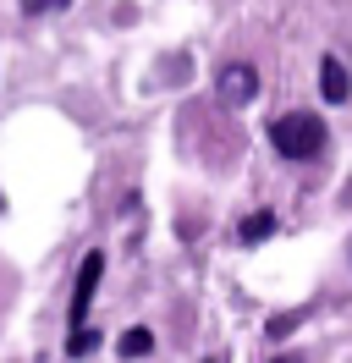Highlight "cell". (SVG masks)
Listing matches in <instances>:
<instances>
[{
  "instance_id": "1",
  "label": "cell",
  "mask_w": 352,
  "mask_h": 363,
  "mask_svg": "<svg viewBox=\"0 0 352 363\" xmlns=\"http://www.w3.org/2000/svg\"><path fill=\"white\" fill-rule=\"evenodd\" d=\"M270 143L286 160H314V155H325V121L308 111H286L270 121Z\"/></svg>"
},
{
  "instance_id": "2",
  "label": "cell",
  "mask_w": 352,
  "mask_h": 363,
  "mask_svg": "<svg viewBox=\"0 0 352 363\" xmlns=\"http://www.w3.org/2000/svg\"><path fill=\"white\" fill-rule=\"evenodd\" d=\"M99 275H105V253L94 248V253H83V264H77V281H72V308H66V325H72V336H77V330H88V303H94V292H99Z\"/></svg>"
},
{
  "instance_id": "3",
  "label": "cell",
  "mask_w": 352,
  "mask_h": 363,
  "mask_svg": "<svg viewBox=\"0 0 352 363\" xmlns=\"http://www.w3.org/2000/svg\"><path fill=\"white\" fill-rule=\"evenodd\" d=\"M253 94H259V72L248 67V61H231V67H220V105H253Z\"/></svg>"
},
{
  "instance_id": "4",
  "label": "cell",
  "mask_w": 352,
  "mask_h": 363,
  "mask_svg": "<svg viewBox=\"0 0 352 363\" xmlns=\"http://www.w3.org/2000/svg\"><path fill=\"white\" fill-rule=\"evenodd\" d=\"M319 94H325V105H347L352 99V77H347V67H341L336 55L319 61Z\"/></svg>"
},
{
  "instance_id": "5",
  "label": "cell",
  "mask_w": 352,
  "mask_h": 363,
  "mask_svg": "<svg viewBox=\"0 0 352 363\" xmlns=\"http://www.w3.org/2000/svg\"><path fill=\"white\" fill-rule=\"evenodd\" d=\"M275 226H281V215H275V209H259V215H248L237 226V237L242 242H264V237H275Z\"/></svg>"
},
{
  "instance_id": "6",
  "label": "cell",
  "mask_w": 352,
  "mask_h": 363,
  "mask_svg": "<svg viewBox=\"0 0 352 363\" xmlns=\"http://www.w3.org/2000/svg\"><path fill=\"white\" fill-rule=\"evenodd\" d=\"M149 352H154V330L149 325H132L121 336V358H149Z\"/></svg>"
},
{
  "instance_id": "7",
  "label": "cell",
  "mask_w": 352,
  "mask_h": 363,
  "mask_svg": "<svg viewBox=\"0 0 352 363\" xmlns=\"http://www.w3.org/2000/svg\"><path fill=\"white\" fill-rule=\"evenodd\" d=\"M17 6L28 11V17H39V11H66L72 0H17Z\"/></svg>"
},
{
  "instance_id": "8",
  "label": "cell",
  "mask_w": 352,
  "mask_h": 363,
  "mask_svg": "<svg viewBox=\"0 0 352 363\" xmlns=\"http://www.w3.org/2000/svg\"><path fill=\"white\" fill-rule=\"evenodd\" d=\"M297 319H303V314H275V319H270V341H281L286 330H297Z\"/></svg>"
},
{
  "instance_id": "9",
  "label": "cell",
  "mask_w": 352,
  "mask_h": 363,
  "mask_svg": "<svg viewBox=\"0 0 352 363\" xmlns=\"http://www.w3.org/2000/svg\"><path fill=\"white\" fill-rule=\"evenodd\" d=\"M275 363H292V358H275Z\"/></svg>"
}]
</instances>
